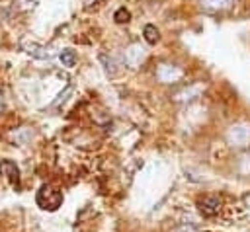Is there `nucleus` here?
I'll return each instance as SVG.
<instances>
[{"label":"nucleus","instance_id":"nucleus-1","mask_svg":"<svg viewBox=\"0 0 250 232\" xmlns=\"http://www.w3.org/2000/svg\"><path fill=\"white\" fill-rule=\"evenodd\" d=\"M62 203V193L51 185H43L37 193V205L45 211H57Z\"/></svg>","mask_w":250,"mask_h":232},{"label":"nucleus","instance_id":"nucleus-2","mask_svg":"<svg viewBox=\"0 0 250 232\" xmlns=\"http://www.w3.org/2000/svg\"><path fill=\"white\" fill-rule=\"evenodd\" d=\"M227 140L234 148H246L250 144V123H236L229 129Z\"/></svg>","mask_w":250,"mask_h":232},{"label":"nucleus","instance_id":"nucleus-3","mask_svg":"<svg viewBox=\"0 0 250 232\" xmlns=\"http://www.w3.org/2000/svg\"><path fill=\"white\" fill-rule=\"evenodd\" d=\"M146 57H148V53L141 43H131L123 51V60H125V64L129 68H139L146 60Z\"/></svg>","mask_w":250,"mask_h":232},{"label":"nucleus","instance_id":"nucleus-4","mask_svg":"<svg viewBox=\"0 0 250 232\" xmlns=\"http://www.w3.org/2000/svg\"><path fill=\"white\" fill-rule=\"evenodd\" d=\"M156 78L162 82V84H178L182 78H184V70L176 64H170V62H162L158 68H156Z\"/></svg>","mask_w":250,"mask_h":232},{"label":"nucleus","instance_id":"nucleus-5","mask_svg":"<svg viewBox=\"0 0 250 232\" xmlns=\"http://www.w3.org/2000/svg\"><path fill=\"white\" fill-rule=\"evenodd\" d=\"M203 90H205V84L203 82H193V84L184 86L182 90H178L172 97L176 101H193V99H197L203 94Z\"/></svg>","mask_w":250,"mask_h":232},{"label":"nucleus","instance_id":"nucleus-6","mask_svg":"<svg viewBox=\"0 0 250 232\" xmlns=\"http://www.w3.org/2000/svg\"><path fill=\"white\" fill-rule=\"evenodd\" d=\"M197 207L205 216H215L221 211V199L217 195H203L197 199Z\"/></svg>","mask_w":250,"mask_h":232},{"label":"nucleus","instance_id":"nucleus-7","mask_svg":"<svg viewBox=\"0 0 250 232\" xmlns=\"http://www.w3.org/2000/svg\"><path fill=\"white\" fill-rule=\"evenodd\" d=\"M21 51H25L27 55H31L33 58H41V60H49L51 58V53H49V49L47 47H43V45H39L37 41H29V39H21Z\"/></svg>","mask_w":250,"mask_h":232},{"label":"nucleus","instance_id":"nucleus-8","mask_svg":"<svg viewBox=\"0 0 250 232\" xmlns=\"http://www.w3.org/2000/svg\"><path fill=\"white\" fill-rule=\"evenodd\" d=\"M234 4H236V0H199L201 10H205V12H209V14L227 12V10H230Z\"/></svg>","mask_w":250,"mask_h":232},{"label":"nucleus","instance_id":"nucleus-9","mask_svg":"<svg viewBox=\"0 0 250 232\" xmlns=\"http://www.w3.org/2000/svg\"><path fill=\"white\" fill-rule=\"evenodd\" d=\"M0 172H2L14 185H20V170H18L16 162H12V160H2V162H0Z\"/></svg>","mask_w":250,"mask_h":232},{"label":"nucleus","instance_id":"nucleus-10","mask_svg":"<svg viewBox=\"0 0 250 232\" xmlns=\"http://www.w3.org/2000/svg\"><path fill=\"white\" fill-rule=\"evenodd\" d=\"M59 58H61L62 66H66V68H72V66L76 64V60H78V57H76V53H74L72 49H64V51H61Z\"/></svg>","mask_w":250,"mask_h":232},{"label":"nucleus","instance_id":"nucleus-11","mask_svg":"<svg viewBox=\"0 0 250 232\" xmlns=\"http://www.w3.org/2000/svg\"><path fill=\"white\" fill-rule=\"evenodd\" d=\"M143 33H145V39H146V43H150V45H154L158 39H160V33H158V29L154 27V25H145V29H143Z\"/></svg>","mask_w":250,"mask_h":232},{"label":"nucleus","instance_id":"nucleus-12","mask_svg":"<svg viewBox=\"0 0 250 232\" xmlns=\"http://www.w3.org/2000/svg\"><path fill=\"white\" fill-rule=\"evenodd\" d=\"M113 19H115L117 23H127V21L131 19V14H129V10H125V8H119V10L113 14Z\"/></svg>","mask_w":250,"mask_h":232},{"label":"nucleus","instance_id":"nucleus-13","mask_svg":"<svg viewBox=\"0 0 250 232\" xmlns=\"http://www.w3.org/2000/svg\"><path fill=\"white\" fill-rule=\"evenodd\" d=\"M174 232H195V230H193V228H191L189 224H184V226H180V228H176Z\"/></svg>","mask_w":250,"mask_h":232},{"label":"nucleus","instance_id":"nucleus-14","mask_svg":"<svg viewBox=\"0 0 250 232\" xmlns=\"http://www.w3.org/2000/svg\"><path fill=\"white\" fill-rule=\"evenodd\" d=\"M244 203H246V207H248V211H250V193L244 195Z\"/></svg>","mask_w":250,"mask_h":232}]
</instances>
